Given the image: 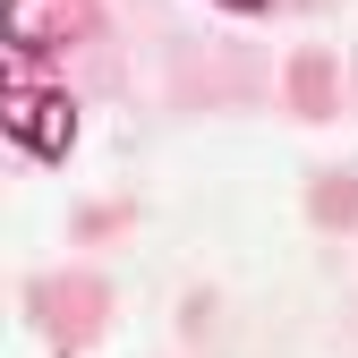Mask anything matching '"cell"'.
I'll use <instances>...</instances> for the list:
<instances>
[{"mask_svg": "<svg viewBox=\"0 0 358 358\" xmlns=\"http://www.w3.org/2000/svg\"><path fill=\"white\" fill-rule=\"evenodd\" d=\"M222 9H264V0H222Z\"/></svg>", "mask_w": 358, "mask_h": 358, "instance_id": "3", "label": "cell"}, {"mask_svg": "<svg viewBox=\"0 0 358 358\" xmlns=\"http://www.w3.org/2000/svg\"><path fill=\"white\" fill-rule=\"evenodd\" d=\"M0 128L26 145V154H43V162H60L69 145H77V103L60 94V85H34V77H9V94H0Z\"/></svg>", "mask_w": 358, "mask_h": 358, "instance_id": "1", "label": "cell"}, {"mask_svg": "<svg viewBox=\"0 0 358 358\" xmlns=\"http://www.w3.org/2000/svg\"><path fill=\"white\" fill-rule=\"evenodd\" d=\"M94 34V9L85 0H0V43L17 60H43V52H77Z\"/></svg>", "mask_w": 358, "mask_h": 358, "instance_id": "2", "label": "cell"}]
</instances>
